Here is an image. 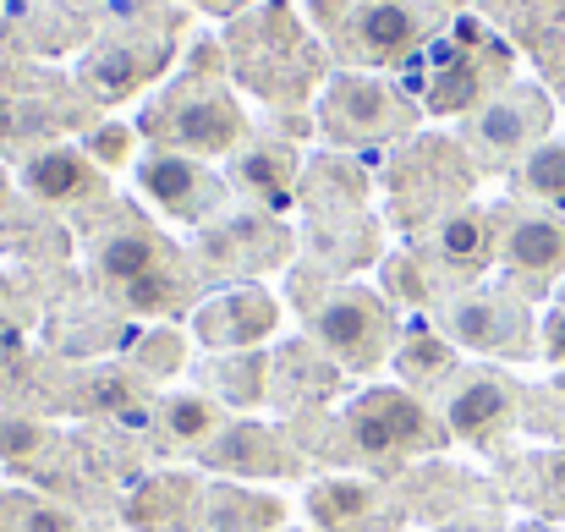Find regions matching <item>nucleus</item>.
<instances>
[{
	"label": "nucleus",
	"instance_id": "7c9ffc66",
	"mask_svg": "<svg viewBox=\"0 0 565 532\" xmlns=\"http://www.w3.org/2000/svg\"><path fill=\"white\" fill-rule=\"evenodd\" d=\"M379 291H384V302H390L395 313H412V319L428 313V308H439V286L428 280V269H423V258L412 253V242L379 258Z\"/></svg>",
	"mask_w": 565,
	"mask_h": 532
},
{
	"label": "nucleus",
	"instance_id": "c85d7f7f",
	"mask_svg": "<svg viewBox=\"0 0 565 532\" xmlns=\"http://www.w3.org/2000/svg\"><path fill=\"white\" fill-rule=\"evenodd\" d=\"M308 264L313 275L324 280H352V269L384 258L379 253V231L363 220V209H347V214H313V236H308Z\"/></svg>",
	"mask_w": 565,
	"mask_h": 532
},
{
	"label": "nucleus",
	"instance_id": "b1692460",
	"mask_svg": "<svg viewBox=\"0 0 565 532\" xmlns=\"http://www.w3.org/2000/svg\"><path fill=\"white\" fill-rule=\"evenodd\" d=\"M149 423H154V439L171 450V456H182V461H198L220 434H225V423H231V412L209 395V390H160L154 401H149Z\"/></svg>",
	"mask_w": 565,
	"mask_h": 532
},
{
	"label": "nucleus",
	"instance_id": "39448f33",
	"mask_svg": "<svg viewBox=\"0 0 565 532\" xmlns=\"http://www.w3.org/2000/svg\"><path fill=\"white\" fill-rule=\"evenodd\" d=\"M539 297H527L516 280H483L472 291H456L445 297L434 313H439V330L450 336V347L472 362H527L539 357Z\"/></svg>",
	"mask_w": 565,
	"mask_h": 532
},
{
	"label": "nucleus",
	"instance_id": "2f4dec72",
	"mask_svg": "<svg viewBox=\"0 0 565 532\" xmlns=\"http://www.w3.org/2000/svg\"><path fill=\"white\" fill-rule=\"evenodd\" d=\"M516 198L522 203H533V209H555V214H565V138H544L516 171Z\"/></svg>",
	"mask_w": 565,
	"mask_h": 532
},
{
	"label": "nucleus",
	"instance_id": "f8f14e48",
	"mask_svg": "<svg viewBox=\"0 0 565 532\" xmlns=\"http://www.w3.org/2000/svg\"><path fill=\"white\" fill-rule=\"evenodd\" d=\"M434 33V11L423 0H347V17L335 22V44L347 66L379 72L423 55Z\"/></svg>",
	"mask_w": 565,
	"mask_h": 532
},
{
	"label": "nucleus",
	"instance_id": "9d476101",
	"mask_svg": "<svg viewBox=\"0 0 565 532\" xmlns=\"http://www.w3.org/2000/svg\"><path fill=\"white\" fill-rule=\"evenodd\" d=\"M412 253L423 258L428 280L439 286V302L456 291H472L500 264V214L483 203H461V209L439 214L428 231H417Z\"/></svg>",
	"mask_w": 565,
	"mask_h": 532
},
{
	"label": "nucleus",
	"instance_id": "412c9836",
	"mask_svg": "<svg viewBox=\"0 0 565 532\" xmlns=\"http://www.w3.org/2000/svg\"><path fill=\"white\" fill-rule=\"evenodd\" d=\"M17 187L39 203V209H94L105 203L110 177L83 155V143H39L28 149V160L17 166Z\"/></svg>",
	"mask_w": 565,
	"mask_h": 532
},
{
	"label": "nucleus",
	"instance_id": "79ce46f5",
	"mask_svg": "<svg viewBox=\"0 0 565 532\" xmlns=\"http://www.w3.org/2000/svg\"><path fill=\"white\" fill-rule=\"evenodd\" d=\"M445 6H483V0H445Z\"/></svg>",
	"mask_w": 565,
	"mask_h": 532
},
{
	"label": "nucleus",
	"instance_id": "cd10ccee",
	"mask_svg": "<svg viewBox=\"0 0 565 532\" xmlns=\"http://www.w3.org/2000/svg\"><path fill=\"white\" fill-rule=\"evenodd\" d=\"M286 528V500L258 489V483H231L209 478L203 483V511L198 532H280Z\"/></svg>",
	"mask_w": 565,
	"mask_h": 532
},
{
	"label": "nucleus",
	"instance_id": "c756f323",
	"mask_svg": "<svg viewBox=\"0 0 565 532\" xmlns=\"http://www.w3.org/2000/svg\"><path fill=\"white\" fill-rule=\"evenodd\" d=\"M297 198H308L313 214H347V209H363L369 177H363V166H358L352 155L330 149V155H319L313 166H302V192H297Z\"/></svg>",
	"mask_w": 565,
	"mask_h": 532
},
{
	"label": "nucleus",
	"instance_id": "473e14b6",
	"mask_svg": "<svg viewBox=\"0 0 565 532\" xmlns=\"http://www.w3.org/2000/svg\"><path fill=\"white\" fill-rule=\"evenodd\" d=\"M0 532H83V522H77V511H66L50 494L6 489L0 494Z\"/></svg>",
	"mask_w": 565,
	"mask_h": 532
},
{
	"label": "nucleus",
	"instance_id": "7ed1b4c3",
	"mask_svg": "<svg viewBox=\"0 0 565 532\" xmlns=\"http://www.w3.org/2000/svg\"><path fill=\"white\" fill-rule=\"evenodd\" d=\"M225 55L236 77L275 105H302L313 88H324V50L302 33V22L286 6H253L231 22Z\"/></svg>",
	"mask_w": 565,
	"mask_h": 532
},
{
	"label": "nucleus",
	"instance_id": "4be33fe9",
	"mask_svg": "<svg viewBox=\"0 0 565 532\" xmlns=\"http://www.w3.org/2000/svg\"><path fill=\"white\" fill-rule=\"evenodd\" d=\"M347 373L319 352L308 336L297 341H280L269 352V406L280 417H297V412H313V406H330L341 395Z\"/></svg>",
	"mask_w": 565,
	"mask_h": 532
},
{
	"label": "nucleus",
	"instance_id": "6ab92c4d",
	"mask_svg": "<svg viewBox=\"0 0 565 532\" xmlns=\"http://www.w3.org/2000/svg\"><path fill=\"white\" fill-rule=\"evenodd\" d=\"M171 66V39L160 33H110L77 61V88L94 105H127L154 88Z\"/></svg>",
	"mask_w": 565,
	"mask_h": 532
},
{
	"label": "nucleus",
	"instance_id": "37998d69",
	"mask_svg": "<svg viewBox=\"0 0 565 532\" xmlns=\"http://www.w3.org/2000/svg\"><path fill=\"white\" fill-rule=\"evenodd\" d=\"M555 88H561V99H565V66H561V77H555Z\"/></svg>",
	"mask_w": 565,
	"mask_h": 532
},
{
	"label": "nucleus",
	"instance_id": "72a5a7b5",
	"mask_svg": "<svg viewBox=\"0 0 565 532\" xmlns=\"http://www.w3.org/2000/svg\"><path fill=\"white\" fill-rule=\"evenodd\" d=\"M188 341H192V336L171 330V324H149V330L138 336L132 368H138L149 384H166L171 373H182V362H188Z\"/></svg>",
	"mask_w": 565,
	"mask_h": 532
},
{
	"label": "nucleus",
	"instance_id": "f704fd0d",
	"mask_svg": "<svg viewBox=\"0 0 565 532\" xmlns=\"http://www.w3.org/2000/svg\"><path fill=\"white\" fill-rule=\"evenodd\" d=\"M83 155L110 177V171H132L138 166V127L132 121H99L83 132Z\"/></svg>",
	"mask_w": 565,
	"mask_h": 532
},
{
	"label": "nucleus",
	"instance_id": "f257e3e1",
	"mask_svg": "<svg viewBox=\"0 0 565 532\" xmlns=\"http://www.w3.org/2000/svg\"><path fill=\"white\" fill-rule=\"evenodd\" d=\"M291 297L302 313V330L319 352L330 357L347 379H374L379 368H390L395 336H401V313L384 302L379 286L363 280H324V275H291Z\"/></svg>",
	"mask_w": 565,
	"mask_h": 532
},
{
	"label": "nucleus",
	"instance_id": "20e7f679",
	"mask_svg": "<svg viewBox=\"0 0 565 532\" xmlns=\"http://www.w3.org/2000/svg\"><path fill=\"white\" fill-rule=\"evenodd\" d=\"M341 417H347L358 467H369V472L412 467V461L439 456V450L450 445L439 406H434L428 395L406 390V384H369V390L347 395Z\"/></svg>",
	"mask_w": 565,
	"mask_h": 532
},
{
	"label": "nucleus",
	"instance_id": "2eb2a0df",
	"mask_svg": "<svg viewBox=\"0 0 565 532\" xmlns=\"http://www.w3.org/2000/svg\"><path fill=\"white\" fill-rule=\"evenodd\" d=\"M177 258H182V247L143 214H110L88 236V275L105 297H121L127 286L171 269Z\"/></svg>",
	"mask_w": 565,
	"mask_h": 532
},
{
	"label": "nucleus",
	"instance_id": "393cba45",
	"mask_svg": "<svg viewBox=\"0 0 565 532\" xmlns=\"http://www.w3.org/2000/svg\"><path fill=\"white\" fill-rule=\"evenodd\" d=\"M198 511H203V478L192 472H149L121 500L127 532H198Z\"/></svg>",
	"mask_w": 565,
	"mask_h": 532
},
{
	"label": "nucleus",
	"instance_id": "ddd939ff",
	"mask_svg": "<svg viewBox=\"0 0 565 532\" xmlns=\"http://www.w3.org/2000/svg\"><path fill=\"white\" fill-rule=\"evenodd\" d=\"M209 478H231V483H291L308 478V456L297 450L286 423H264V417H231L225 434L192 461Z\"/></svg>",
	"mask_w": 565,
	"mask_h": 532
},
{
	"label": "nucleus",
	"instance_id": "a19ab883",
	"mask_svg": "<svg viewBox=\"0 0 565 532\" xmlns=\"http://www.w3.org/2000/svg\"><path fill=\"white\" fill-rule=\"evenodd\" d=\"M511 532H561V528H555V522H516Z\"/></svg>",
	"mask_w": 565,
	"mask_h": 532
},
{
	"label": "nucleus",
	"instance_id": "9b49d317",
	"mask_svg": "<svg viewBox=\"0 0 565 532\" xmlns=\"http://www.w3.org/2000/svg\"><path fill=\"white\" fill-rule=\"evenodd\" d=\"M434 406H439V417H445V434L456 439V445H494V439H505L516 423H522V412H527V390L500 368V362H461L456 373H450V384L434 395Z\"/></svg>",
	"mask_w": 565,
	"mask_h": 532
},
{
	"label": "nucleus",
	"instance_id": "1a4fd4ad",
	"mask_svg": "<svg viewBox=\"0 0 565 532\" xmlns=\"http://www.w3.org/2000/svg\"><path fill=\"white\" fill-rule=\"evenodd\" d=\"M555 127V99L539 83H505L461 116V149L478 171H516Z\"/></svg>",
	"mask_w": 565,
	"mask_h": 532
},
{
	"label": "nucleus",
	"instance_id": "a18cd8bd",
	"mask_svg": "<svg viewBox=\"0 0 565 532\" xmlns=\"http://www.w3.org/2000/svg\"><path fill=\"white\" fill-rule=\"evenodd\" d=\"M280 532H297V528H280Z\"/></svg>",
	"mask_w": 565,
	"mask_h": 532
},
{
	"label": "nucleus",
	"instance_id": "a878e982",
	"mask_svg": "<svg viewBox=\"0 0 565 532\" xmlns=\"http://www.w3.org/2000/svg\"><path fill=\"white\" fill-rule=\"evenodd\" d=\"M390 368H395V384H406V390H417V395L434 401L450 384V373L461 368V352L450 347V336L439 330V319L417 313V319H401Z\"/></svg>",
	"mask_w": 565,
	"mask_h": 532
},
{
	"label": "nucleus",
	"instance_id": "bb28decb",
	"mask_svg": "<svg viewBox=\"0 0 565 532\" xmlns=\"http://www.w3.org/2000/svg\"><path fill=\"white\" fill-rule=\"evenodd\" d=\"M192 384L209 390L231 417H253L258 406H269V347L253 352H203L192 368Z\"/></svg>",
	"mask_w": 565,
	"mask_h": 532
},
{
	"label": "nucleus",
	"instance_id": "f3484780",
	"mask_svg": "<svg viewBox=\"0 0 565 532\" xmlns=\"http://www.w3.org/2000/svg\"><path fill=\"white\" fill-rule=\"evenodd\" d=\"M505 77V50L489 39H450L428 55V83H423V110L428 116H472L489 94H500Z\"/></svg>",
	"mask_w": 565,
	"mask_h": 532
},
{
	"label": "nucleus",
	"instance_id": "e433bc0d",
	"mask_svg": "<svg viewBox=\"0 0 565 532\" xmlns=\"http://www.w3.org/2000/svg\"><path fill=\"white\" fill-rule=\"evenodd\" d=\"M527 494H533V506H539L544 517L565 522V450H550V456L533 461V483H527Z\"/></svg>",
	"mask_w": 565,
	"mask_h": 532
},
{
	"label": "nucleus",
	"instance_id": "4c0bfd02",
	"mask_svg": "<svg viewBox=\"0 0 565 532\" xmlns=\"http://www.w3.org/2000/svg\"><path fill=\"white\" fill-rule=\"evenodd\" d=\"M539 357L565 368V302H550V308L539 313Z\"/></svg>",
	"mask_w": 565,
	"mask_h": 532
},
{
	"label": "nucleus",
	"instance_id": "dca6fc26",
	"mask_svg": "<svg viewBox=\"0 0 565 532\" xmlns=\"http://www.w3.org/2000/svg\"><path fill=\"white\" fill-rule=\"evenodd\" d=\"M280 319H286V308H280V297L264 280L214 286L192 308L188 336L192 347H203V352H253V347H264L280 330Z\"/></svg>",
	"mask_w": 565,
	"mask_h": 532
},
{
	"label": "nucleus",
	"instance_id": "0eeeda50",
	"mask_svg": "<svg viewBox=\"0 0 565 532\" xmlns=\"http://www.w3.org/2000/svg\"><path fill=\"white\" fill-rule=\"evenodd\" d=\"M291 247H297V236L280 225V214L247 203V209H225L209 225H198L188 242V258L203 275V286L214 291V286H247L269 269H286Z\"/></svg>",
	"mask_w": 565,
	"mask_h": 532
},
{
	"label": "nucleus",
	"instance_id": "c9c22d12",
	"mask_svg": "<svg viewBox=\"0 0 565 532\" xmlns=\"http://www.w3.org/2000/svg\"><path fill=\"white\" fill-rule=\"evenodd\" d=\"M149 401V379L127 362V368H99L88 373V406L94 412H132Z\"/></svg>",
	"mask_w": 565,
	"mask_h": 532
},
{
	"label": "nucleus",
	"instance_id": "c03bdc74",
	"mask_svg": "<svg viewBox=\"0 0 565 532\" xmlns=\"http://www.w3.org/2000/svg\"><path fill=\"white\" fill-rule=\"evenodd\" d=\"M555 302H565V280H561V286H555Z\"/></svg>",
	"mask_w": 565,
	"mask_h": 532
},
{
	"label": "nucleus",
	"instance_id": "423d86ee",
	"mask_svg": "<svg viewBox=\"0 0 565 532\" xmlns=\"http://www.w3.org/2000/svg\"><path fill=\"white\" fill-rule=\"evenodd\" d=\"M319 132L324 143H335L341 155H358L369 143H395V138H412L423 105H412L390 77L379 72H358V66H341L324 77L319 88Z\"/></svg>",
	"mask_w": 565,
	"mask_h": 532
},
{
	"label": "nucleus",
	"instance_id": "f03ea898",
	"mask_svg": "<svg viewBox=\"0 0 565 532\" xmlns=\"http://www.w3.org/2000/svg\"><path fill=\"white\" fill-rule=\"evenodd\" d=\"M132 127L149 149H177V155L209 160V166L231 160L247 143V110L231 94V83L214 72H188V66L138 110Z\"/></svg>",
	"mask_w": 565,
	"mask_h": 532
},
{
	"label": "nucleus",
	"instance_id": "ea45409f",
	"mask_svg": "<svg viewBox=\"0 0 565 532\" xmlns=\"http://www.w3.org/2000/svg\"><path fill=\"white\" fill-rule=\"evenodd\" d=\"M11 198H17V177L0 166V214H6V203H11Z\"/></svg>",
	"mask_w": 565,
	"mask_h": 532
},
{
	"label": "nucleus",
	"instance_id": "a211bd4d",
	"mask_svg": "<svg viewBox=\"0 0 565 532\" xmlns=\"http://www.w3.org/2000/svg\"><path fill=\"white\" fill-rule=\"evenodd\" d=\"M500 214V275L527 297H544L565 280V214L555 209H494Z\"/></svg>",
	"mask_w": 565,
	"mask_h": 532
},
{
	"label": "nucleus",
	"instance_id": "5701e85b",
	"mask_svg": "<svg viewBox=\"0 0 565 532\" xmlns=\"http://www.w3.org/2000/svg\"><path fill=\"white\" fill-rule=\"evenodd\" d=\"M225 181H231V192L247 198L253 209L280 214V209H291L297 192H302V155H297L291 143H280V138H264V143L247 138V143L225 160Z\"/></svg>",
	"mask_w": 565,
	"mask_h": 532
},
{
	"label": "nucleus",
	"instance_id": "58836bf2",
	"mask_svg": "<svg viewBox=\"0 0 565 532\" xmlns=\"http://www.w3.org/2000/svg\"><path fill=\"white\" fill-rule=\"evenodd\" d=\"M198 11H209V17H242V11H253V6H264V0H192Z\"/></svg>",
	"mask_w": 565,
	"mask_h": 532
},
{
	"label": "nucleus",
	"instance_id": "6e6552de",
	"mask_svg": "<svg viewBox=\"0 0 565 532\" xmlns=\"http://www.w3.org/2000/svg\"><path fill=\"white\" fill-rule=\"evenodd\" d=\"M472 177H478V166L467 160L461 143H450V138H406V149L390 166V220L406 236L428 231L439 214L472 203Z\"/></svg>",
	"mask_w": 565,
	"mask_h": 532
},
{
	"label": "nucleus",
	"instance_id": "aec40b11",
	"mask_svg": "<svg viewBox=\"0 0 565 532\" xmlns=\"http://www.w3.org/2000/svg\"><path fill=\"white\" fill-rule=\"evenodd\" d=\"M302 506L319 532H406L401 483H384V478L330 472V478L308 483Z\"/></svg>",
	"mask_w": 565,
	"mask_h": 532
},
{
	"label": "nucleus",
	"instance_id": "4468645a",
	"mask_svg": "<svg viewBox=\"0 0 565 532\" xmlns=\"http://www.w3.org/2000/svg\"><path fill=\"white\" fill-rule=\"evenodd\" d=\"M132 181L138 192L171 220V225H209L214 214L231 209V181L225 171H214L209 160H192V155H177V149H143L138 166H132Z\"/></svg>",
	"mask_w": 565,
	"mask_h": 532
}]
</instances>
